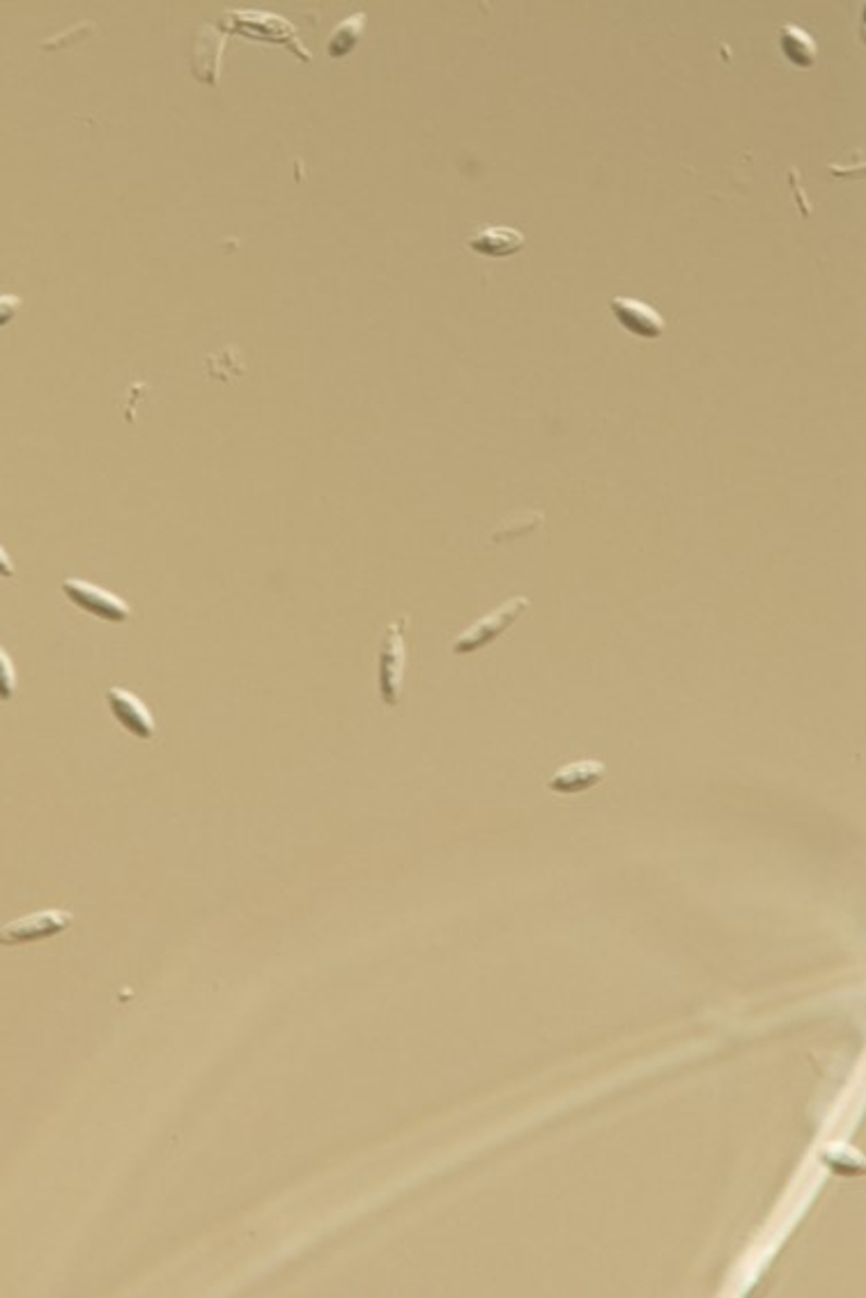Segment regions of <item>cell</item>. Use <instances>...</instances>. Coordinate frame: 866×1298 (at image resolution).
Segmentation results:
<instances>
[{"label": "cell", "instance_id": "6", "mask_svg": "<svg viewBox=\"0 0 866 1298\" xmlns=\"http://www.w3.org/2000/svg\"><path fill=\"white\" fill-rule=\"evenodd\" d=\"M605 777H607V766L603 764V761L580 758V761H572V764H566L556 770L547 781V789L552 793H559V795H577V793H584V791L597 787Z\"/></svg>", "mask_w": 866, "mask_h": 1298}, {"label": "cell", "instance_id": "5", "mask_svg": "<svg viewBox=\"0 0 866 1298\" xmlns=\"http://www.w3.org/2000/svg\"><path fill=\"white\" fill-rule=\"evenodd\" d=\"M609 311L614 320L621 324L628 334L636 338L655 341L667 332V322L653 306L632 299V297H614L609 301Z\"/></svg>", "mask_w": 866, "mask_h": 1298}, {"label": "cell", "instance_id": "14", "mask_svg": "<svg viewBox=\"0 0 866 1298\" xmlns=\"http://www.w3.org/2000/svg\"><path fill=\"white\" fill-rule=\"evenodd\" d=\"M12 574H14V566H12L10 554L0 547V577H12Z\"/></svg>", "mask_w": 866, "mask_h": 1298}, {"label": "cell", "instance_id": "12", "mask_svg": "<svg viewBox=\"0 0 866 1298\" xmlns=\"http://www.w3.org/2000/svg\"><path fill=\"white\" fill-rule=\"evenodd\" d=\"M16 692V673L14 665L5 648H0V702H10Z\"/></svg>", "mask_w": 866, "mask_h": 1298}, {"label": "cell", "instance_id": "10", "mask_svg": "<svg viewBox=\"0 0 866 1298\" xmlns=\"http://www.w3.org/2000/svg\"><path fill=\"white\" fill-rule=\"evenodd\" d=\"M363 26H366V14L363 12L345 18V22L332 33V37H329L326 53L332 55V58H336V60L345 58L347 53H352L357 49V45H359L361 35H363Z\"/></svg>", "mask_w": 866, "mask_h": 1298}, {"label": "cell", "instance_id": "13", "mask_svg": "<svg viewBox=\"0 0 866 1298\" xmlns=\"http://www.w3.org/2000/svg\"><path fill=\"white\" fill-rule=\"evenodd\" d=\"M18 308H22V297H16V295H0V326L10 324L16 318Z\"/></svg>", "mask_w": 866, "mask_h": 1298}, {"label": "cell", "instance_id": "8", "mask_svg": "<svg viewBox=\"0 0 866 1298\" xmlns=\"http://www.w3.org/2000/svg\"><path fill=\"white\" fill-rule=\"evenodd\" d=\"M524 235L508 225H481V231L469 237V251L485 258H508L524 249Z\"/></svg>", "mask_w": 866, "mask_h": 1298}, {"label": "cell", "instance_id": "1", "mask_svg": "<svg viewBox=\"0 0 866 1298\" xmlns=\"http://www.w3.org/2000/svg\"><path fill=\"white\" fill-rule=\"evenodd\" d=\"M407 626L409 618L398 616L394 623L386 626L382 634L378 657V688L382 704L386 708H396L403 696L407 669Z\"/></svg>", "mask_w": 866, "mask_h": 1298}, {"label": "cell", "instance_id": "11", "mask_svg": "<svg viewBox=\"0 0 866 1298\" xmlns=\"http://www.w3.org/2000/svg\"><path fill=\"white\" fill-rule=\"evenodd\" d=\"M822 1163L828 1165L832 1172L843 1174V1177H855V1174H859L864 1170L859 1153L845 1145H832L825 1149Z\"/></svg>", "mask_w": 866, "mask_h": 1298}, {"label": "cell", "instance_id": "2", "mask_svg": "<svg viewBox=\"0 0 866 1298\" xmlns=\"http://www.w3.org/2000/svg\"><path fill=\"white\" fill-rule=\"evenodd\" d=\"M529 607H531V601L527 595L508 597L504 605L492 609L490 614L479 618V621H473L465 632H460L456 636V642H453L450 651L456 655H471V653H479V651L487 648L490 644L497 642V639H502L510 630L512 623H518Z\"/></svg>", "mask_w": 866, "mask_h": 1298}, {"label": "cell", "instance_id": "9", "mask_svg": "<svg viewBox=\"0 0 866 1298\" xmlns=\"http://www.w3.org/2000/svg\"><path fill=\"white\" fill-rule=\"evenodd\" d=\"M779 49H781L783 58H787L789 63L797 70H812L816 65V53H818L816 39L795 24H787L781 28Z\"/></svg>", "mask_w": 866, "mask_h": 1298}, {"label": "cell", "instance_id": "4", "mask_svg": "<svg viewBox=\"0 0 866 1298\" xmlns=\"http://www.w3.org/2000/svg\"><path fill=\"white\" fill-rule=\"evenodd\" d=\"M63 593L67 595L70 603L101 618V621L125 623L132 616V609L125 601H120L115 593L104 591L101 586L81 582V580H67V582H63Z\"/></svg>", "mask_w": 866, "mask_h": 1298}, {"label": "cell", "instance_id": "7", "mask_svg": "<svg viewBox=\"0 0 866 1298\" xmlns=\"http://www.w3.org/2000/svg\"><path fill=\"white\" fill-rule=\"evenodd\" d=\"M107 704L125 731L140 740H150L154 735V717L136 694L113 688L107 692Z\"/></svg>", "mask_w": 866, "mask_h": 1298}, {"label": "cell", "instance_id": "3", "mask_svg": "<svg viewBox=\"0 0 866 1298\" xmlns=\"http://www.w3.org/2000/svg\"><path fill=\"white\" fill-rule=\"evenodd\" d=\"M72 924H74V915L67 911L30 913L26 917H18L5 926H0V944L18 947V944L49 940L53 936L65 934Z\"/></svg>", "mask_w": 866, "mask_h": 1298}]
</instances>
